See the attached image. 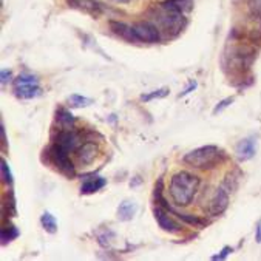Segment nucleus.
<instances>
[{
  "instance_id": "1",
  "label": "nucleus",
  "mask_w": 261,
  "mask_h": 261,
  "mask_svg": "<svg viewBox=\"0 0 261 261\" xmlns=\"http://www.w3.org/2000/svg\"><path fill=\"white\" fill-rule=\"evenodd\" d=\"M199 189V178L189 172H178L170 179V196L178 207L189 205Z\"/></svg>"
},
{
  "instance_id": "2",
  "label": "nucleus",
  "mask_w": 261,
  "mask_h": 261,
  "mask_svg": "<svg viewBox=\"0 0 261 261\" xmlns=\"http://www.w3.org/2000/svg\"><path fill=\"white\" fill-rule=\"evenodd\" d=\"M223 160V151L217 145H204L189 151L182 161L195 169H214Z\"/></svg>"
},
{
  "instance_id": "3",
  "label": "nucleus",
  "mask_w": 261,
  "mask_h": 261,
  "mask_svg": "<svg viewBox=\"0 0 261 261\" xmlns=\"http://www.w3.org/2000/svg\"><path fill=\"white\" fill-rule=\"evenodd\" d=\"M154 20H156V27H158V30L164 31L167 36L179 34L186 25V17L182 13L164 8L163 5L158 8V11H156Z\"/></svg>"
},
{
  "instance_id": "4",
  "label": "nucleus",
  "mask_w": 261,
  "mask_h": 261,
  "mask_svg": "<svg viewBox=\"0 0 261 261\" xmlns=\"http://www.w3.org/2000/svg\"><path fill=\"white\" fill-rule=\"evenodd\" d=\"M255 51L247 46H235L232 48L230 55L226 53L224 56V67L226 70H232V73H246L252 62H253Z\"/></svg>"
},
{
  "instance_id": "5",
  "label": "nucleus",
  "mask_w": 261,
  "mask_h": 261,
  "mask_svg": "<svg viewBox=\"0 0 261 261\" xmlns=\"http://www.w3.org/2000/svg\"><path fill=\"white\" fill-rule=\"evenodd\" d=\"M68 153H70V151L64 150L62 147H59V145H56V144L48 150L49 161L53 163L64 175H67V176H74V175H76V169H74L73 161L70 160Z\"/></svg>"
},
{
  "instance_id": "6",
  "label": "nucleus",
  "mask_w": 261,
  "mask_h": 261,
  "mask_svg": "<svg viewBox=\"0 0 261 261\" xmlns=\"http://www.w3.org/2000/svg\"><path fill=\"white\" fill-rule=\"evenodd\" d=\"M135 34L138 36L139 42H148V43H154L161 39L160 30L156 25H153L151 22H138L133 25Z\"/></svg>"
},
{
  "instance_id": "7",
  "label": "nucleus",
  "mask_w": 261,
  "mask_h": 261,
  "mask_svg": "<svg viewBox=\"0 0 261 261\" xmlns=\"http://www.w3.org/2000/svg\"><path fill=\"white\" fill-rule=\"evenodd\" d=\"M229 205V192L226 189H218L215 195L212 196L211 202L207 207V214L211 217H218L226 212V208Z\"/></svg>"
},
{
  "instance_id": "8",
  "label": "nucleus",
  "mask_w": 261,
  "mask_h": 261,
  "mask_svg": "<svg viewBox=\"0 0 261 261\" xmlns=\"http://www.w3.org/2000/svg\"><path fill=\"white\" fill-rule=\"evenodd\" d=\"M56 145L62 147L67 151H76L84 142L81 139V136L76 132H61L56 138Z\"/></svg>"
},
{
  "instance_id": "9",
  "label": "nucleus",
  "mask_w": 261,
  "mask_h": 261,
  "mask_svg": "<svg viewBox=\"0 0 261 261\" xmlns=\"http://www.w3.org/2000/svg\"><path fill=\"white\" fill-rule=\"evenodd\" d=\"M153 214H154V218H156V221H158V224H160V227H161L163 230L172 232V233L181 230V226H179L173 218H170V217L163 211L161 207H154V208H153Z\"/></svg>"
},
{
  "instance_id": "10",
  "label": "nucleus",
  "mask_w": 261,
  "mask_h": 261,
  "mask_svg": "<svg viewBox=\"0 0 261 261\" xmlns=\"http://www.w3.org/2000/svg\"><path fill=\"white\" fill-rule=\"evenodd\" d=\"M110 28H112V31H113L116 36H119L121 39H124V40H127V42H133V43L139 42L138 36L135 34L133 27H130V25H127V23H124V22L110 20Z\"/></svg>"
},
{
  "instance_id": "11",
  "label": "nucleus",
  "mask_w": 261,
  "mask_h": 261,
  "mask_svg": "<svg viewBox=\"0 0 261 261\" xmlns=\"http://www.w3.org/2000/svg\"><path fill=\"white\" fill-rule=\"evenodd\" d=\"M76 154H77V160H79L81 164L88 166V164H91L96 160V156H97V145L93 144V142H84L76 150Z\"/></svg>"
},
{
  "instance_id": "12",
  "label": "nucleus",
  "mask_w": 261,
  "mask_h": 261,
  "mask_svg": "<svg viewBox=\"0 0 261 261\" xmlns=\"http://www.w3.org/2000/svg\"><path fill=\"white\" fill-rule=\"evenodd\" d=\"M235 153H237V158L240 161H249L253 158L255 154V141L247 138V139H243L238 142L237 148H235Z\"/></svg>"
},
{
  "instance_id": "13",
  "label": "nucleus",
  "mask_w": 261,
  "mask_h": 261,
  "mask_svg": "<svg viewBox=\"0 0 261 261\" xmlns=\"http://www.w3.org/2000/svg\"><path fill=\"white\" fill-rule=\"evenodd\" d=\"M14 93L20 99H33L37 97L42 90L37 84H27V85H14Z\"/></svg>"
},
{
  "instance_id": "14",
  "label": "nucleus",
  "mask_w": 261,
  "mask_h": 261,
  "mask_svg": "<svg viewBox=\"0 0 261 261\" xmlns=\"http://www.w3.org/2000/svg\"><path fill=\"white\" fill-rule=\"evenodd\" d=\"M138 212V205L132 201H124L118 208V218L121 221H130Z\"/></svg>"
},
{
  "instance_id": "15",
  "label": "nucleus",
  "mask_w": 261,
  "mask_h": 261,
  "mask_svg": "<svg viewBox=\"0 0 261 261\" xmlns=\"http://www.w3.org/2000/svg\"><path fill=\"white\" fill-rule=\"evenodd\" d=\"M103 186H106V179L100 178V176H94L91 179L84 181V184L81 187V193L82 195H91V193L99 192Z\"/></svg>"
},
{
  "instance_id": "16",
  "label": "nucleus",
  "mask_w": 261,
  "mask_h": 261,
  "mask_svg": "<svg viewBox=\"0 0 261 261\" xmlns=\"http://www.w3.org/2000/svg\"><path fill=\"white\" fill-rule=\"evenodd\" d=\"M164 8L178 11V13H187L192 10V0H166V2L161 4Z\"/></svg>"
},
{
  "instance_id": "17",
  "label": "nucleus",
  "mask_w": 261,
  "mask_h": 261,
  "mask_svg": "<svg viewBox=\"0 0 261 261\" xmlns=\"http://www.w3.org/2000/svg\"><path fill=\"white\" fill-rule=\"evenodd\" d=\"M160 202L166 207V208H169L170 212H173L179 220H182V221H186V223H189V224H192V226H196V227H204L205 224H207V221H204V220H201L199 217H193V215H182V214H178V212H175L173 208H170L169 205H167V202L161 198L160 199Z\"/></svg>"
},
{
  "instance_id": "18",
  "label": "nucleus",
  "mask_w": 261,
  "mask_h": 261,
  "mask_svg": "<svg viewBox=\"0 0 261 261\" xmlns=\"http://www.w3.org/2000/svg\"><path fill=\"white\" fill-rule=\"evenodd\" d=\"M40 223H42V226H43V229L46 230V232H49V233H55L56 230H58V223H56V218L51 215V214H48V212H45L43 215H42V218H40Z\"/></svg>"
},
{
  "instance_id": "19",
  "label": "nucleus",
  "mask_w": 261,
  "mask_h": 261,
  "mask_svg": "<svg viewBox=\"0 0 261 261\" xmlns=\"http://www.w3.org/2000/svg\"><path fill=\"white\" fill-rule=\"evenodd\" d=\"M238 181H240V172H230L227 173V176L224 178L223 182V189H226L227 192H233L238 187Z\"/></svg>"
},
{
  "instance_id": "20",
  "label": "nucleus",
  "mask_w": 261,
  "mask_h": 261,
  "mask_svg": "<svg viewBox=\"0 0 261 261\" xmlns=\"http://www.w3.org/2000/svg\"><path fill=\"white\" fill-rule=\"evenodd\" d=\"M68 102L71 103V107L81 109V107H88L93 100H91L90 97H84V96H81V94H71V96L68 97Z\"/></svg>"
},
{
  "instance_id": "21",
  "label": "nucleus",
  "mask_w": 261,
  "mask_h": 261,
  "mask_svg": "<svg viewBox=\"0 0 261 261\" xmlns=\"http://www.w3.org/2000/svg\"><path fill=\"white\" fill-rule=\"evenodd\" d=\"M79 5L82 7V10L88 11L93 16H99V13H100V7L97 2H94V0H79Z\"/></svg>"
},
{
  "instance_id": "22",
  "label": "nucleus",
  "mask_w": 261,
  "mask_h": 261,
  "mask_svg": "<svg viewBox=\"0 0 261 261\" xmlns=\"http://www.w3.org/2000/svg\"><path fill=\"white\" fill-rule=\"evenodd\" d=\"M2 243L4 244H8L10 241H13V240H16L17 237H19V232H17V229L14 227V226H10V227H4L2 229Z\"/></svg>"
},
{
  "instance_id": "23",
  "label": "nucleus",
  "mask_w": 261,
  "mask_h": 261,
  "mask_svg": "<svg viewBox=\"0 0 261 261\" xmlns=\"http://www.w3.org/2000/svg\"><path fill=\"white\" fill-rule=\"evenodd\" d=\"M58 121L62 124V125H73L74 124V116L65 110V109H59L58 110Z\"/></svg>"
},
{
  "instance_id": "24",
  "label": "nucleus",
  "mask_w": 261,
  "mask_h": 261,
  "mask_svg": "<svg viewBox=\"0 0 261 261\" xmlns=\"http://www.w3.org/2000/svg\"><path fill=\"white\" fill-rule=\"evenodd\" d=\"M169 94V88H161V90H156V91H151L150 94H142L141 99L142 100H153V99H161V97H166Z\"/></svg>"
},
{
  "instance_id": "25",
  "label": "nucleus",
  "mask_w": 261,
  "mask_h": 261,
  "mask_svg": "<svg viewBox=\"0 0 261 261\" xmlns=\"http://www.w3.org/2000/svg\"><path fill=\"white\" fill-rule=\"evenodd\" d=\"M0 166H2V167H0V170H2V179H4V182H5V184H13V173H11V170H10L8 164H7V161L2 160Z\"/></svg>"
},
{
  "instance_id": "26",
  "label": "nucleus",
  "mask_w": 261,
  "mask_h": 261,
  "mask_svg": "<svg viewBox=\"0 0 261 261\" xmlns=\"http://www.w3.org/2000/svg\"><path fill=\"white\" fill-rule=\"evenodd\" d=\"M27 84H37V77H34L31 74H20L14 81V85H27Z\"/></svg>"
},
{
  "instance_id": "27",
  "label": "nucleus",
  "mask_w": 261,
  "mask_h": 261,
  "mask_svg": "<svg viewBox=\"0 0 261 261\" xmlns=\"http://www.w3.org/2000/svg\"><path fill=\"white\" fill-rule=\"evenodd\" d=\"M233 102V97H227V99H224V100H221L218 106L215 107V110H214V115H218L220 112H223L224 109H227V106L229 103H232Z\"/></svg>"
},
{
  "instance_id": "28",
  "label": "nucleus",
  "mask_w": 261,
  "mask_h": 261,
  "mask_svg": "<svg viewBox=\"0 0 261 261\" xmlns=\"http://www.w3.org/2000/svg\"><path fill=\"white\" fill-rule=\"evenodd\" d=\"M249 5L256 14H261V0H249Z\"/></svg>"
},
{
  "instance_id": "29",
  "label": "nucleus",
  "mask_w": 261,
  "mask_h": 261,
  "mask_svg": "<svg viewBox=\"0 0 261 261\" xmlns=\"http://www.w3.org/2000/svg\"><path fill=\"white\" fill-rule=\"evenodd\" d=\"M230 252H232V249H230V247H224V249L220 252V255H214V256H212V259H224Z\"/></svg>"
},
{
  "instance_id": "30",
  "label": "nucleus",
  "mask_w": 261,
  "mask_h": 261,
  "mask_svg": "<svg viewBox=\"0 0 261 261\" xmlns=\"http://www.w3.org/2000/svg\"><path fill=\"white\" fill-rule=\"evenodd\" d=\"M11 77H13V74H11V71H7V70H2V84L5 85V84H8L10 81H11Z\"/></svg>"
},
{
  "instance_id": "31",
  "label": "nucleus",
  "mask_w": 261,
  "mask_h": 261,
  "mask_svg": "<svg viewBox=\"0 0 261 261\" xmlns=\"http://www.w3.org/2000/svg\"><path fill=\"white\" fill-rule=\"evenodd\" d=\"M0 135H2V145L5 147V145H7V135H5V127H4V124L0 125Z\"/></svg>"
},
{
  "instance_id": "32",
  "label": "nucleus",
  "mask_w": 261,
  "mask_h": 261,
  "mask_svg": "<svg viewBox=\"0 0 261 261\" xmlns=\"http://www.w3.org/2000/svg\"><path fill=\"white\" fill-rule=\"evenodd\" d=\"M255 238H256V243H261V221L256 224V233H255Z\"/></svg>"
},
{
  "instance_id": "33",
  "label": "nucleus",
  "mask_w": 261,
  "mask_h": 261,
  "mask_svg": "<svg viewBox=\"0 0 261 261\" xmlns=\"http://www.w3.org/2000/svg\"><path fill=\"white\" fill-rule=\"evenodd\" d=\"M195 88H196V82H192V84H190V87H189L187 90H184V91L181 93V96H186V94H189V93H190L192 90H195Z\"/></svg>"
},
{
  "instance_id": "34",
  "label": "nucleus",
  "mask_w": 261,
  "mask_h": 261,
  "mask_svg": "<svg viewBox=\"0 0 261 261\" xmlns=\"http://www.w3.org/2000/svg\"><path fill=\"white\" fill-rule=\"evenodd\" d=\"M112 2H116V4H128L132 0H112Z\"/></svg>"
}]
</instances>
